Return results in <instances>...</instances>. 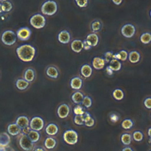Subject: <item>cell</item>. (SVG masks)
I'll use <instances>...</instances> for the list:
<instances>
[{
    "instance_id": "obj_1",
    "label": "cell",
    "mask_w": 151,
    "mask_h": 151,
    "mask_svg": "<svg viewBox=\"0 0 151 151\" xmlns=\"http://www.w3.org/2000/svg\"><path fill=\"white\" fill-rule=\"evenodd\" d=\"M16 53L22 61L28 63L34 60L36 54V49L31 44H24L17 48Z\"/></svg>"
},
{
    "instance_id": "obj_2",
    "label": "cell",
    "mask_w": 151,
    "mask_h": 151,
    "mask_svg": "<svg viewBox=\"0 0 151 151\" xmlns=\"http://www.w3.org/2000/svg\"><path fill=\"white\" fill-rule=\"evenodd\" d=\"M58 10L57 3L54 0L45 1L41 6V12L47 16H52L55 14Z\"/></svg>"
},
{
    "instance_id": "obj_3",
    "label": "cell",
    "mask_w": 151,
    "mask_h": 151,
    "mask_svg": "<svg viewBox=\"0 0 151 151\" xmlns=\"http://www.w3.org/2000/svg\"><path fill=\"white\" fill-rule=\"evenodd\" d=\"M17 38L16 33L14 31L11 29H7L2 33L1 40L5 45L12 46L15 44Z\"/></svg>"
},
{
    "instance_id": "obj_4",
    "label": "cell",
    "mask_w": 151,
    "mask_h": 151,
    "mask_svg": "<svg viewBox=\"0 0 151 151\" xmlns=\"http://www.w3.org/2000/svg\"><path fill=\"white\" fill-rule=\"evenodd\" d=\"M19 146L24 151H31L34 148V143L28 138L27 134L21 133L17 136Z\"/></svg>"
},
{
    "instance_id": "obj_5",
    "label": "cell",
    "mask_w": 151,
    "mask_h": 151,
    "mask_svg": "<svg viewBox=\"0 0 151 151\" xmlns=\"http://www.w3.org/2000/svg\"><path fill=\"white\" fill-rule=\"evenodd\" d=\"M31 25L35 29H41L45 25L46 19L44 15L40 14H35L29 18Z\"/></svg>"
},
{
    "instance_id": "obj_6",
    "label": "cell",
    "mask_w": 151,
    "mask_h": 151,
    "mask_svg": "<svg viewBox=\"0 0 151 151\" xmlns=\"http://www.w3.org/2000/svg\"><path fill=\"white\" fill-rule=\"evenodd\" d=\"M63 139L66 143L70 145L76 144L78 140V136L77 132L73 129L65 130L63 133Z\"/></svg>"
},
{
    "instance_id": "obj_7",
    "label": "cell",
    "mask_w": 151,
    "mask_h": 151,
    "mask_svg": "<svg viewBox=\"0 0 151 151\" xmlns=\"http://www.w3.org/2000/svg\"><path fill=\"white\" fill-rule=\"evenodd\" d=\"M29 126L31 130L38 132L40 131L44 126V120L39 116L33 117L29 121Z\"/></svg>"
},
{
    "instance_id": "obj_8",
    "label": "cell",
    "mask_w": 151,
    "mask_h": 151,
    "mask_svg": "<svg viewBox=\"0 0 151 151\" xmlns=\"http://www.w3.org/2000/svg\"><path fill=\"white\" fill-rule=\"evenodd\" d=\"M121 33L125 38H130L134 36L136 32V27L132 24H126L121 28Z\"/></svg>"
},
{
    "instance_id": "obj_9",
    "label": "cell",
    "mask_w": 151,
    "mask_h": 151,
    "mask_svg": "<svg viewBox=\"0 0 151 151\" xmlns=\"http://www.w3.org/2000/svg\"><path fill=\"white\" fill-rule=\"evenodd\" d=\"M32 34V31L27 27L19 28L16 32L17 37L21 41H27L29 39Z\"/></svg>"
},
{
    "instance_id": "obj_10",
    "label": "cell",
    "mask_w": 151,
    "mask_h": 151,
    "mask_svg": "<svg viewBox=\"0 0 151 151\" xmlns=\"http://www.w3.org/2000/svg\"><path fill=\"white\" fill-rule=\"evenodd\" d=\"M58 41L63 44H67L70 42L71 40V35L68 31L66 29H63L61 31L57 36Z\"/></svg>"
},
{
    "instance_id": "obj_11",
    "label": "cell",
    "mask_w": 151,
    "mask_h": 151,
    "mask_svg": "<svg viewBox=\"0 0 151 151\" xmlns=\"http://www.w3.org/2000/svg\"><path fill=\"white\" fill-rule=\"evenodd\" d=\"M6 131L12 136H17L21 133V129L15 123H9L6 127Z\"/></svg>"
},
{
    "instance_id": "obj_12",
    "label": "cell",
    "mask_w": 151,
    "mask_h": 151,
    "mask_svg": "<svg viewBox=\"0 0 151 151\" xmlns=\"http://www.w3.org/2000/svg\"><path fill=\"white\" fill-rule=\"evenodd\" d=\"M70 111L69 106L67 104H61L57 109V114L61 119L66 118Z\"/></svg>"
},
{
    "instance_id": "obj_13",
    "label": "cell",
    "mask_w": 151,
    "mask_h": 151,
    "mask_svg": "<svg viewBox=\"0 0 151 151\" xmlns=\"http://www.w3.org/2000/svg\"><path fill=\"white\" fill-rule=\"evenodd\" d=\"M92 65L93 68L96 70H101L103 69L106 64L105 60L103 58L100 57H95L92 60Z\"/></svg>"
},
{
    "instance_id": "obj_14",
    "label": "cell",
    "mask_w": 151,
    "mask_h": 151,
    "mask_svg": "<svg viewBox=\"0 0 151 151\" xmlns=\"http://www.w3.org/2000/svg\"><path fill=\"white\" fill-rule=\"evenodd\" d=\"M86 41L91 47H96L99 42V37L97 34L94 32L91 33L87 35Z\"/></svg>"
},
{
    "instance_id": "obj_15",
    "label": "cell",
    "mask_w": 151,
    "mask_h": 151,
    "mask_svg": "<svg viewBox=\"0 0 151 151\" xmlns=\"http://www.w3.org/2000/svg\"><path fill=\"white\" fill-rule=\"evenodd\" d=\"M15 123L19 126V127L21 129H22L29 126V120L27 116L22 115V116H18L17 118Z\"/></svg>"
},
{
    "instance_id": "obj_16",
    "label": "cell",
    "mask_w": 151,
    "mask_h": 151,
    "mask_svg": "<svg viewBox=\"0 0 151 151\" xmlns=\"http://www.w3.org/2000/svg\"><path fill=\"white\" fill-rule=\"evenodd\" d=\"M11 142V136L6 132H2L0 133V146H7L10 145Z\"/></svg>"
},
{
    "instance_id": "obj_17",
    "label": "cell",
    "mask_w": 151,
    "mask_h": 151,
    "mask_svg": "<svg viewBox=\"0 0 151 151\" xmlns=\"http://www.w3.org/2000/svg\"><path fill=\"white\" fill-rule=\"evenodd\" d=\"M70 46H71V48L73 51H74L76 53H79L83 49V41H81V40H79V39L74 40L71 42Z\"/></svg>"
},
{
    "instance_id": "obj_18",
    "label": "cell",
    "mask_w": 151,
    "mask_h": 151,
    "mask_svg": "<svg viewBox=\"0 0 151 151\" xmlns=\"http://www.w3.org/2000/svg\"><path fill=\"white\" fill-rule=\"evenodd\" d=\"M35 77V74L34 70L31 68H27L24 73L23 74V78L25 80L27 81L29 83L32 82Z\"/></svg>"
},
{
    "instance_id": "obj_19",
    "label": "cell",
    "mask_w": 151,
    "mask_h": 151,
    "mask_svg": "<svg viewBox=\"0 0 151 151\" xmlns=\"http://www.w3.org/2000/svg\"><path fill=\"white\" fill-rule=\"evenodd\" d=\"M29 86V83L23 78H19L15 81V87L19 91L25 90Z\"/></svg>"
},
{
    "instance_id": "obj_20",
    "label": "cell",
    "mask_w": 151,
    "mask_h": 151,
    "mask_svg": "<svg viewBox=\"0 0 151 151\" xmlns=\"http://www.w3.org/2000/svg\"><path fill=\"white\" fill-rule=\"evenodd\" d=\"M80 73L84 78H88L93 73L92 67L88 64H83L80 68Z\"/></svg>"
},
{
    "instance_id": "obj_21",
    "label": "cell",
    "mask_w": 151,
    "mask_h": 151,
    "mask_svg": "<svg viewBox=\"0 0 151 151\" xmlns=\"http://www.w3.org/2000/svg\"><path fill=\"white\" fill-rule=\"evenodd\" d=\"M83 86V81L79 77H74L70 81L71 88L73 90H80Z\"/></svg>"
},
{
    "instance_id": "obj_22",
    "label": "cell",
    "mask_w": 151,
    "mask_h": 151,
    "mask_svg": "<svg viewBox=\"0 0 151 151\" xmlns=\"http://www.w3.org/2000/svg\"><path fill=\"white\" fill-rule=\"evenodd\" d=\"M127 58L131 63L136 64L140 60V54L137 51H131L128 54Z\"/></svg>"
},
{
    "instance_id": "obj_23",
    "label": "cell",
    "mask_w": 151,
    "mask_h": 151,
    "mask_svg": "<svg viewBox=\"0 0 151 151\" xmlns=\"http://www.w3.org/2000/svg\"><path fill=\"white\" fill-rule=\"evenodd\" d=\"M46 74L50 78H57L58 77L59 73L58 69L55 66L50 65L46 69Z\"/></svg>"
},
{
    "instance_id": "obj_24",
    "label": "cell",
    "mask_w": 151,
    "mask_h": 151,
    "mask_svg": "<svg viewBox=\"0 0 151 151\" xmlns=\"http://www.w3.org/2000/svg\"><path fill=\"white\" fill-rule=\"evenodd\" d=\"M58 132V127L57 124L54 123H50L45 127V132L50 136H54L57 134Z\"/></svg>"
},
{
    "instance_id": "obj_25",
    "label": "cell",
    "mask_w": 151,
    "mask_h": 151,
    "mask_svg": "<svg viewBox=\"0 0 151 151\" xmlns=\"http://www.w3.org/2000/svg\"><path fill=\"white\" fill-rule=\"evenodd\" d=\"M84 116V124L87 127H92L94 125V119L91 116L90 113L87 111H85L83 114Z\"/></svg>"
},
{
    "instance_id": "obj_26",
    "label": "cell",
    "mask_w": 151,
    "mask_h": 151,
    "mask_svg": "<svg viewBox=\"0 0 151 151\" xmlns=\"http://www.w3.org/2000/svg\"><path fill=\"white\" fill-rule=\"evenodd\" d=\"M109 63V66L111 68V69L113 71H119L122 68V63L120 61V60H116V59H111Z\"/></svg>"
},
{
    "instance_id": "obj_27",
    "label": "cell",
    "mask_w": 151,
    "mask_h": 151,
    "mask_svg": "<svg viewBox=\"0 0 151 151\" xmlns=\"http://www.w3.org/2000/svg\"><path fill=\"white\" fill-rule=\"evenodd\" d=\"M27 135L30 139V140L34 143L37 142L40 138V134L39 132L38 131H35L31 129L29 130V132L28 133Z\"/></svg>"
},
{
    "instance_id": "obj_28",
    "label": "cell",
    "mask_w": 151,
    "mask_h": 151,
    "mask_svg": "<svg viewBox=\"0 0 151 151\" xmlns=\"http://www.w3.org/2000/svg\"><path fill=\"white\" fill-rule=\"evenodd\" d=\"M57 145L56 140L51 137H47L44 141V146L47 149H54Z\"/></svg>"
},
{
    "instance_id": "obj_29",
    "label": "cell",
    "mask_w": 151,
    "mask_h": 151,
    "mask_svg": "<svg viewBox=\"0 0 151 151\" xmlns=\"http://www.w3.org/2000/svg\"><path fill=\"white\" fill-rule=\"evenodd\" d=\"M83 98H84L83 94L79 91H77L74 92L71 96V100L76 104L81 103Z\"/></svg>"
},
{
    "instance_id": "obj_30",
    "label": "cell",
    "mask_w": 151,
    "mask_h": 151,
    "mask_svg": "<svg viewBox=\"0 0 151 151\" xmlns=\"http://www.w3.org/2000/svg\"><path fill=\"white\" fill-rule=\"evenodd\" d=\"M140 41L144 44H148L151 41V34L148 32H143L140 37Z\"/></svg>"
},
{
    "instance_id": "obj_31",
    "label": "cell",
    "mask_w": 151,
    "mask_h": 151,
    "mask_svg": "<svg viewBox=\"0 0 151 151\" xmlns=\"http://www.w3.org/2000/svg\"><path fill=\"white\" fill-rule=\"evenodd\" d=\"M121 142L124 145H129L131 142H132V135L129 133H123L122 136H121Z\"/></svg>"
},
{
    "instance_id": "obj_32",
    "label": "cell",
    "mask_w": 151,
    "mask_h": 151,
    "mask_svg": "<svg viewBox=\"0 0 151 151\" xmlns=\"http://www.w3.org/2000/svg\"><path fill=\"white\" fill-rule=\"evenodd\" d=\"M2 4V9L3 12H9L12 11L13 8V5L9 1H6Z\"/></svg>"
},
{
    "instance_id": "obj_33",
    "label": "cell",
    "mask_w": 151,
    "mask_h": 151,
    "mask_svg": "<svg viewBox=\"0 0 151 151\" xmlns=\"http://www.w3.org/2000/svg\"><path fill=\"white\" fill-rule=\"evenodd\" d=\"M124 94L122 90L116 88L113 91V97L116 100H121L124 98Z\"/></svg>"
},
{
    "instance_id": "obj_34",
    "label": "cell",
    "mask_w": 151,
    "mask_h": 151,
    "mask_svg": "<svg viewBox=\"0 0 151 151\" xmlns=\"http://www.w3.org/2000/svg\"><path fill=\"white\" fill-rule=\"evenodd\" d=\"M101 28V23L99 20H94L91 24V29L93 32L99 31Z\"/></svg>"
},
{
    "instance_id": "obj_35",
    "label": "cell",
    "mask_w": 151,
    "mask_h": 151,
    "mask_svg": "<svg viewBox=\"0 0 151 151\" xmlns=\"http://www.w3.org/2000/svg\"><path fill=\"white\" fill-rule=\"evenodd\" d=\"M122 127L126 130H128L131 129L133 126V121L130 119H124L121 124Z\"/></svg>"
},
{
    "instance_id": "obj_36",
    "label": "cell",
    "mask_w": 151,
    "mask_h": 151,
    "mask_svg": "<svg viewBox=\"0 0 151 151\" xmlns=\"http://www.w3.org/2000/svg\"><path fill=\"white\" fill-rule=\"evenodd\" d=\"M133 139L136 142H140L143 139V134L142 132L137 130L133 133Z\"/></svg>"
},
{
    "instance_id": "obj_37",
    "label": "cell",
    "mask_w": 151,
    "mask_h": 151,
    "mask_svg": "<svg viewBox=\"0 0 151 151\" xmlns=\"http://www.w3.org/2000/svg\"><path fill=\"white\" fill-rule=\"evenodd\" d=\"M81 103L85 107L90 108L92 105V100L89 96H85L84 97Z\"/></svg>"
},
{
    "instance_id": "obj_38",
    "label": "cell",
    "mask_w": 151,
    "mask_h": 151,
    "mask_svg": "<svg viewBox=\"0 0 151 151\" xmlns=\"http://www.w3.org/2000/svg\"><path fill=\"white\" fill-rule=\"evenodd\" d=\"M73 112L75 115H83L85 111L81 106L77 105L73 109Z\"/></svg>"
},
{
    "instance_id": "obj_39",
    "label": "cell",
    "mask_w": 151,
    "mask_h": 151,
    "mask_svg": "<svg viewBox=\"0 0 151 151\" xmlns=\"http://www.w3.org/2000/svg\"><path fill=\"white\" fill-rule=\"evenodd\" d=\"M74 122L75 124L78 126L84 124V116L83 115H75L74 118Z\"/></svg>"
},
{
    "instance_id": "obj_40",
    "label": "cell",
    "mask_w": 151,
    "mask_h": 151,
    "mask_svg": "<svg viewBox=\"0 0 151 151\" xmlns=\"http://www.w3.org/2000/svg\"><path fill=\"white\" fill-rule=\"evenodd\" d=\"M119 54L120 55V61H125L127 59L128 52L126 50H120L119 52Z\"/></svg>"
},
{
    "instance_id": "obj_41",
    "label": "cell",
    "mask_w": 151,
    "mask_h": 151,
    "mask_svg": "<svg viewBox=\"0 0 151 151\" xmlns=\"http://www.w3.org/2000/svg\"><path fill=\"white\" fill-rule=\"evenodd\" d=\"M75 2L77 6L80 8H86L88 4V0H75Z\"/></svg>"
},
{
    "instance_id": "obj_42",
    "label": "cell",
    "mask_w": 151,
    "mask_h": 151,
    "mask_svg": "<svg viewBox=\"0 0 151 151\" xmlns=\"http://www.w3.org/2000/svg\"><path fill=\"white\" fill-rule=\"evenodd\" d=\"M113 53L111 51H107L104 54V58H103L105 60L106 63H109L110 61L112 59V56H113Z\"/></svg>"
},
{
    "instance_id": "obj_43",
    "label": "cell",
    "mask_w": 151,
    "mask_h": 151,
    "mask_svg": "<svg viewBox=\"0 0 151 151\" xmlns=\"http://www.w3.org/2000/svg\"><path fill=\"white\" fill-rule=\"evenodd\" d=\"M0 151H16V150L10 145H8L7 146H0Z\"/></svg>"
},
{
    "instance_id": "obj_44",
    "label": "cell",
    "mask_w": 151,
    "mask_h": 151,
    "mask_svg": "<svg viewBox=\"0 0 151 151\" xmlns=\"http://www.w3.org/2000/svg\"><path fill=\"white\" fill-rule=\"evenodd\" d=\"M143 104L145 105V106L148 109H151V98L150 97H147L146 98L143 102Z\"/></svg>"
},
{
    "instance_id": "obj_45",
    "label": "cell",
    "mask_w": 151,
    "mask_h": 151,
    "mask_svg": "<svg viewBox=\"0 0 151 151\" xmlns=\"http://www.w3.org/2000/svg\"><path fill=\"white\" fill-rule=\"evenodd\" d=\"M119 117L116 114L113 113V114H111L110 115V120L111 122H112L113 123L117 122L119 120Z\"/></svg>"
},
{
    "instance_id": "obj_46",
    "label": "cell",
    "mask_w": 151,
    "mask_h": 151,
    "mask_svg": "<svg viewBox=\"0 0 151 151\" xmlns=\"http://www.w3.org/2000/svg\"><path fill=\"white\" fill-rule=\"evenodd\" d=\"M83 49H84L85 50H89L91 48V47L87 43L86 40L83 41Z\"/></svg>"
},
{
    "instance_id": "obj_47",
    "label": "cell",
    "mask_w": 151,
    "mask_h": 151,
    "mask_svg": "<svg viewBox=\"0 0 151 151\" xmlns=\"http://www.w3.org/2000/svg\"><path fill=\"white\" fill-rule=\"evenodd\" d=\"M31 130L29 126H27V127H25L23 129H21V133H23V134H27L29 132V130Z\"/></svg>"
},
{
    "instance_id": "obj_48",
    "label": "cell",
    "mask_w": 151,
    "mask_h": 151,
    "mask_svg": "<svg viewBox=\"0 0 151 151\" xmlns=\"http://www.w3.org/2000/svg\"><path fill=\"white\" fill-rule=\"evenodd\" d=\"M106 72L109 76H111L113 74V71L111 69V68L109 65L106 67Z\"/></svg>"
},
{
    "instance_id": "obj_49",
    "label": "cell",
    "mask_w": 151,
    "mask_h": 151,
    "mask_svg": "<svg viewBox=\"0 0 151 151\" xmlns=\"http://www.w3.org/2000/svg\"><path fill=\"white\" fill-rule=\"evenodd\" d=\"M111 1L113 2V4H114L115 5H120L122 2H123V0H111Z\"/></svg>"
},
{
    "instance_id": "obj_50",
    "label": "cell",
    "mask_w": 151,
    "mask_h": 151,
    "mask_svg": "<svg viewBox=\"0 0 151 151\" xmlns=\"http://www.w3.org/2000/svg\"><path fill=\"white\" fill-rule=\"evenodd\" d=\"M122 151H133V150L130 147H125L122 149Z\"/></svg>"
},
{
    "instance_id": "obj_51",
    "label": "cell",
    "mask_w": 151,
    "mask_h": 151,
    "mask_svg": "<svg viewBox=\"0 0 151 151\" xmlns=\"http://www.w3.org/2000/svg\"><path fill=\"white\" fill-rule=\"evenodd\" d=\"M34 151H45L41 147H37L34 149Z\"/></svg>"
},
{
    "instance_id": "obj_52",
    "label": "cell",
    "mask_w": 151,
    "mask_h": 151,
    "mask_svg": "<svg viewBox=\"0 0 151 151\" xmlns=\"http://www.w3.org/2000/svg\"><path fill=\"white\" fill-rule=\"evenodd\" d=\"M150 130H151V128L149 127V129H148V132H147V133H148V136L149 137H150Z\"/></svg>"
},
{
    "instance_id": "obj_53",
    "label": "cell",
    "mask_w": 151,
    "mask_h": 151,
    "mask_svg": "<svg viewBox=\"0 0 151 151\" xmlns=\"http://www.w3.org/2000/svg\"><path fill=\"white\" fill-rule=\"evenodd\" d=\"M2 4L0 2V14L2 13Z\"/></svg>"
},
{
    "instance_id": "obj_54",
    "label": "cell",
    "mask_w": 151,
    "mask_h": 151,
    "mask_svg": "<svg viewBox=\"0 0 151 151\" xmlns=\"http://www.w3.org/2000/svg\"><path fill=\"white\" fill-rule=\"evenodd\" d=\"M7 1V0H0V2H1V3H2V2H5V1Z\"/></svg>"
},
{
    "instance_id": "obj_55",
    "label": "cell",
    "mask_w": 151,
    "mask_h": 151,
    "mask_svg": "<svg viewBox=\"0 0 151 151\" xmlns=\"http://www.w3.org/2000/svg\"><path fill=\"white\" fill-rule=\"evenodd\" d=\"M149 143H150V137H149Z\"/></svg>"
},
{
    "instance_id": "obj_56",
    "label": "cell",
    "mask_w": 151,
    "mask_h": 151,
    "mask_svg": "<svg viewBox=\"0 0 151 151\" xmlns=\"http://www.w3.org/2000/svg\"></svg>"
}]
</instances>
